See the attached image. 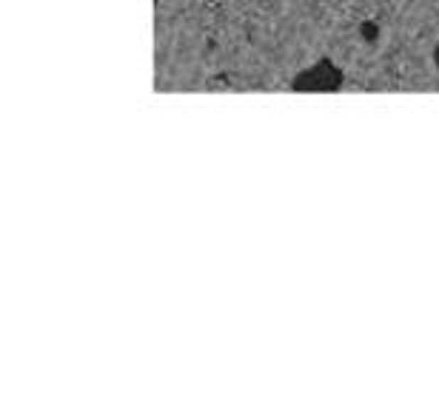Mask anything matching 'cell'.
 Listing matches in <instances>:
<instances>
[{
	"label": "cell",
	"mask_w": 439,
	"mask_h": 410,
	"mask_svg": "<svg viewBox=\"0 0 439 410\" xmlns=\"http://www.w3.org/2000/svg\"><path fill=\"white\" fill-rule=\"evenodd\" d=\"M342 80H345L342 69H340L334 60L320 57L317 63H311L308 69H303V72L291 80V89H294V92H303V94H317V92L331 94V92H337V89L342 86Z\"/></svg>",
	"instance_id": "6da1fadb"
},
{
	"label": "cell",
	"mask_w": 439,
	"mask_h": 410,
	"mask_svg": "<svg viewBox=\"0 0 439 410\" xmlns=\"http://www.w3.org/2000/svg\"><path fill=\"white\" fill-rule=\"evenodd\" d=\"M357 32H359V38H362L365 43H376V38H379V26H376L374 21H362Z\"/></svg>",
	"instance_id": "7a4b0ae2"
},
{
	"label": "cell",
	"mask_w": 439,
	"mask_h": 410,
	"mask_svg": "<svg viewBox=\"0 0 439 410\" xmlns=\"http://www.w3.org/2000/svg\"><path fill=\"white\" fill-rule=\"evenodd\" d=\"M430 60H433V69L439 72V43L433 46V55H430Z\"/></svg>",
	"instance_id": "3957f363"
}]
</instances>
